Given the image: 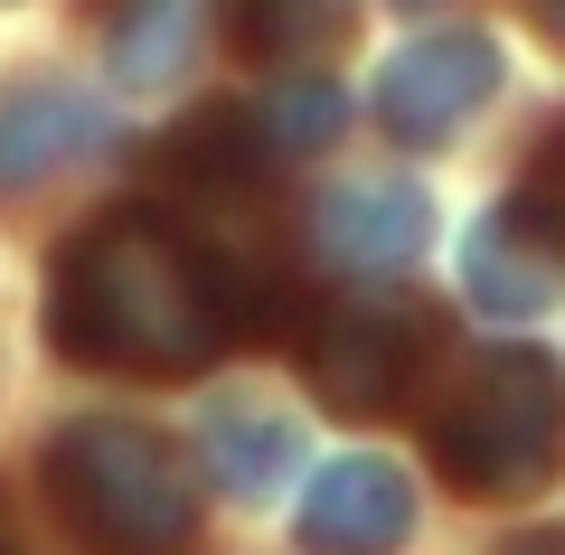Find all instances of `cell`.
Returning a JSON list of instances; mask_svg holds the SVG:
<instances>
[{
    "instance_id": "obj_1",
    "label": "cell",
    "mask_w": 565,
    "mask_h": 555,
    "mask_svg": "<svg viewBox=\"0 0 565 555\" xmlns=\"http://www.w3.org/2000/svg\"><path fill=\"white\" fill-rule=\"evenodd\" d=\"M226 282L189 217L161 207H114L47 264V349L66 367H114V377H199L226 357Z\"/></svg>"
},
{
    "instance_id": "obj_2",
    "label": "cell",
    "mask_w": 565,
    "mask_h": 555,
    "mask_svg": "<svg viewBox=\"0 0 565 555\" xmlns=\"http://www.w3.org/2000/svg\"><path fill=\"white\" fill-rule=\"evenodd\" d=\"M434 471L462 499H537L565 471V367L546 349H481L434 405Z\"/></svg>"
},
{
    "instance_id": "obj_3",
    "label": "cell",
    "mask_w": 565,
    "mask_h": 555,
    "mask_svg": "<svg viewBox=\"0 0 565 555\" xmlns=\"http://www.w3.org/2000/svg\"><path fill=\"white\" fill-rule=\"evenodd\" d=\"M39 471L85 555H180L199 536V480L151 424H122V415L57 424Z\"/></svg>"
},
{
    "instance_id": "obj_4",
    "label": "cell",
    "mask_w": 565,
    "mask_h": 555,
    "mask_svg": "<svg viewBox=\"0 0 565 555\" xmlns=\"http://www.w3.org/2000/svg\"><path fill=\"white\" fill-rule=\"evenodd\" d=\"M434 339H444V320L424 311V301H340V311L311 320L302 339V377L311 396L330 405V415H396L405 396H415V377L434 367Z\"/></svg>"
},
{
    "instance_id": "obj_5",
    "label": "cell",
    "mask_w": 565,
    "mask_h": 555,
    "mask_svg": "<svg viewBox=\"0 0 565 555\" xmlns=\"http://www.w3.org/2000/svg\"><path fill=\"white\" fill-rule=\"evenodd\" d=\"M556 292H565V199L556 189H509L462 236V301L490 320H537Z\"/></svg>"
},
{
    "instance_id": "obj_6",
    "label": "cell",
    "mask_w": 565,
    "mask_h": 555,
    "mask_svg": "<svg viewBox=\"0 0 565 555\" xmlns=\"http://www.w3.org/2000/svg\"><path fill=\"white\" fill-rule=\"evenodd\" d=\"M490 95H500V47H490L481 29H444V39H415V47L386 57L377 122L396 141H415V151H434V141H452Z\"/></svg>"
},
{
    "instance_id": "obj_7",
    "label": "cell",
    "mask_w": 565,
    "mask_h": 555,
    "mask_svg": "<svg viewBox=\"0 0 565 555\" xmlns=\"http://www.w3.org/2000/svg\"><path fill=\"white\" fill-rule=\"evenodd\" d=\"M114 151V114L76 76H10L0 85V199H29L47 179Z\"/></svg>"
},
{
    "instance_id": "obj_8",
    "label": "cell",
    "mask_w": 565,
    "mask_h": 555,
    "mask_svg": "<svg viewBox=\"0 0 565 555\" xmlns=\"http://www.w3.org/2000/svg\"><path fill=\"white\" fill-rule=\"evenodd\" d=\"M292 536L311 555H396L415 536V480L377 452H349V461H321L292 509Z\"/></svg>"
},
{
    "instance_id": "obj_9",
    "label": "cell",
    "mask_w": 565,
    "mask_h": 555,
    "mask_svg": "<svg viewBox=\"0 0 565 555\" xmlns=\"http://www.w3.org/2000/svg\"><path fill=\"white\" fill-rule=\"evenodd\" d=\"M274 170L282 160H274V141H264L255 104H199L180 132H161V179L180 199H199L207 217H217V207H264Z\"/></svg>"
},
{
    "instance_id": "obj_10",
    "label": "cell",
    "mask_w": 565,
    "mask_h": 555,
    "mask_svg": "<svg viewBox=\"0 0 565 555\" xmlns=\"http://www.w3.org/2000/svg\"><path fill=\"white\" fill-rule=\"evenodd\" d=\"M424 236H434V207L415 179H330L311 199V245L349 274H396L424 255Z\"/></svg>"
},
{
    "instance_id": "obj_11",
    "label": "cell",
    "mask_w": 565,
    "mask_h": 555,
    "mask_svg": "<svg viewBox=\"0 0 565 555\" xmlns=\"http://www.w3.org/2000/svg\"><path fill=\"white\" fill-rule=\"evenodd\" d=\"M226 39L255 66L321 76V66L359 39V0H226Z\"/></svg>"
},
{
    "instance_id": "obj_12",
    "label": "cell",
    "mask_w": 565,
    "mask_h": 555,
    "mask_svg": "<svg viewBox=\"0 0 565 555\" xmlns=\"http://www.w3.org/2000/svg\"><path fill=\"white\" fill-rule=\"evenodd\" d=\"M95 10V39H104V66H114L122 95H151L189 66L199 47V0H85Z\"/></svg>"
},
{
    "instance_id": "obj_13",
    "label": "cell",
    "mask_w": 565,
    "mask_h": 555,
    "mask_svg": "<svg viewBox=\"0 0 565 555\" xmlns=\"http://www.w3.org/2000/svg\"><path fill=\"white\" fill-rule=\"evenodd\" d=\"M199 452H207V480H217V490L264 499V490L282 480V461H292V415L236 386V396H217V405H207V424H199Z\"/></svg>"
},
{
    "instance_id": "obj_14",
    "label": "cell",
    "mask_w": 565,
    "mask_h": 555,
    "mask_svg": "<svg viewBox=\"0 0 565 555\" xmlns=\"http://www.w3.org/2000/svg\"><path fill=\"white\" fill-rule=\"evenodd\" d=\"M340 85L330 76H292L274 104H255V122H264V141H274V160H292V151H321V141H340Z\"/></svg>"
},
{
    "instance_id": "obj_15",
    "label": "cell",
    "mask_w": 565,
    "mask_h": 555,
    "mask_svg": "<svg viewBox=\"0 0 565 555\" xmlns=\"http://www.w3.org/2000/svg\"><path fill=\"white\" fill-rule=\"evenodd\" d=\"M519 10H527V29H537V39L565 47V0H519Z\"/></svg>"
},
{
    "instance_id": "obj_16",
    "label": "cell",
    "mask_w": 565,
    "mask_h": 555,
    "mask_svg": "<svg viewBox=\"0 0 565 555\" xmlns=\"http://www.w3.org/2000/svg\"><path fill=\"white\" fill-rule=\"evenodd\" d=\"M500 555H565V527H527V536H509Z\"/></svg>"
},
{
    "instance_id": "obj_17",
    "label": "cell",
    "mask_w": 565,
    "mask_h": 555,
    "mask_svg": "<svg viewBox=\"0 0 565 555\" xmlns=\"http://www.w3.org/2000/svg\"><path fill=\"white\" fill-rule=\"evenodd\" d=\"M396 10H434V0H396Z\"/></svg>"
},
{
    "instance_id": "obj_18",
    "label": "cell",
    "mask_w": 565,
    "mask_h": 555,
    "mask_svg": "<svg viewBox=\"0 0 565 555\" xmlns=\"http://www.w3.org/2000/svg\"><path fill=\"white\" fill-rule=\"evenodd\" d=\"M0 555H10V546H0Z\"/></svg>"
}]
</instances>
